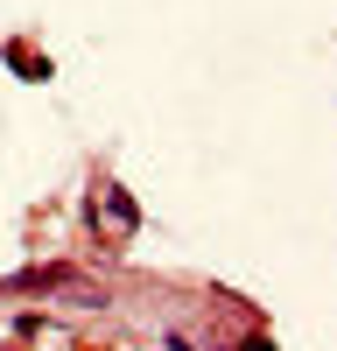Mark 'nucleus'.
I'll list each match as a JSON object with an SVG mask.
<instances>
[{"instance_id": "obj_1", "label": "nucleus", "mask_w": 337, "mask_h": 351, "mask_svg": "<svg viewBox=\"0 0 337 351\" xmlns=\"http://www.w3.org/2000/svg\"><path fill=\"white\" fill-rule=\"evenodd\" d=\"M105 225H120V232L134 225V204H127V190H105Z\"/></svg>"}]
</instances>
